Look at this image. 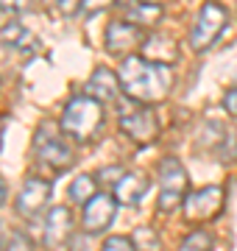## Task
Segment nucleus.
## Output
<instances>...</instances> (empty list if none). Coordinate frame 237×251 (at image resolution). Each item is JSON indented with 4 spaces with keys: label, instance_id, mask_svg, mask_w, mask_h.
Segmentation results:
<instances>
[{
    "label": "nucleus",
    "instance_id": "nucleus-1",
    "mask_svg": "<svg viewBox=\"0 0 237 251\" xmlns=\"http://www.w3.org/2000/svg\"><path fill=\"white\" fill-rule=\"evenodd\" d=\"M120 87L137 103H162L173 90V67L145 56L128 53L118 70Z\"/></svg>",
    "mask_w": 237,
    "mask_h": 251
},
{
    "label": "nucleus",
    "instance_id": "nucleus-23",
    "mask_svg": "<svg viewBox=\"0 0 237 251\" xmlns=\"http://www.w3.org/2000/svg\"><path fill=\"white\" fill-rule=\"evenodd\" d=\"M34 0H0V11H9V14H20V11H28Z\"/></svg>",
    "mask_w": 237,
    "mask_h": 251
},
{
    "label": "nucleus",
    "instance_id": "nucleus-30",
    "mask_svg": "<svg viewBox=\"0 0 237 251\" xmlns=\"http://www.w3.org/2000/svg\"><path fill=\"white\" fill-rule=\"evenodd\" d=\"M42 3H59V0H42Z\"/></svg>",
    "mask_w": 237,
    "mask_h": 251
},
{
    "label": "nucleus",
    "instance_id": "nucleus-12",
    "mask_svg": "<svg viewBox=\"0 0 237 251\" xmlns=\"http://www.w3.org/2000/svg\"><path fill=\"white\" fill-rule=\"evenodd\" d=\"M120 90H123V87H120V78L112 70H106V67H98V70L92 73V78L87 81V87H84V92L92 95V98H98L100 103L118 100Z\"/></svg>",
    "mask_w": 237,
    "mask_h": 251
},
{
    "label": "nucleus",
    "instance_id": "nucleus-5",
    "mask_svg": "<svg viewBox=\"0 0 237 251\" xmlns=\"http://www.w3.org/2000/svg\"><path fill=\"white\" fill-rule=\"evenodd\" d=\"M34 148H37V156L39 162H45L50 165L53 171H67L70 165H73L75 153L70 148V143H64L62 134H59V128L56 126H42L34 137Z\"/></svg>",
    "mask_w": 237,
    "mask_h": 251
},
{
    "label": "nucleus",
    "instance_id": "nucleus-10",
    "mask_svg": "<svg viewBox=\"0 0 237 251\" xmlns=\"http://www.w3.org/2000/svg\"><path fill=\"white\" fill-rule=\"evenodd\" d=\"M47 201H50V181L31 176V179H25V184L17 196V212L23 218H37L47 206Z\"/></svg>",
    "mask_w": 237,
    "mask_h": 251
},
{
    "label": "nucleus",
    "instance_id": "nucleus-6",
    "mask_svg": "<svg viewBox=\"0 0 237 251\" xmlns=\"http://www.w3.org/2000/svg\"><path fill=\"white\" fill-rule=\"evenodd\" d=\"M223 187L218 184H210V187H201L195 193H187L184 198V218L190 221V224H204V221H212V218L218 215L220 209H223Z\"/></svg>",
    "mask_w": 237,
    "mask_h": 251
},
{
    "label": "nucleus",
    "instance_id": "nucleus-20",
    "mask_svg": "<svg viewBox=\"0 0 237 251\" xmlns=\"http://www.w3.org/2000/svg\"><path fill=\"white\" fill-rule=\"evenodd\" d=\"M100 251H137V246H134V240H131V237L112 234V237H106V240H103Z\"/></svg>",
    "mask_w": 237,
    "mask_h": 251
},
{
    "label": "nucleus",
    "instance_id": "nucleus-11",
    "mask_svg": "<svg viewBox=\"0 0 237 251\" xmlns=\"http://www.w3.org/2000/svg\"><path fill=\"white\" fill-rule=\"evenodd\" d=\"M70 234H73V212L67 206H53L45 221V246L56 249V246L67 243Z\"/></svg>",
    "mask_w": 237,
    "mask_h": 251
},
{
    "label": "nucleus",
    "instance_id": "nucleus-14",
    "mask_svg": "<svg viewBox=\"0 0 237 251\" xmlns=\"http://www.w3.org/2000/svg\"><path fill=\"white\" fill-rule=\"evenodd\" d=\"M145 59H154V62H170L176 59V42L165 34H154L145 42Z\"/></svg>",
    "mask_w": 237,
    "mask_h": 251
},
{
    "label": "nucleus",
    "instance_id": "nucleus-31",
    "mask_svg": "<svg viewBox=\"0 0 237 251\" xmlns=\"http://www.w3.org/2000/svg\"><path fill=\"white\" fill-rule=\"evenodd\" d=\"M0 131H3V120H0Z\"/></svg>",
    "mask_w": 237,
    "mask_h": 251
},
{
    "label": "nucleus",
    "instance_id": "nucleus-22",
    "mask_svg": "<svg viewBox=\"0 0 237 251\" xmlns=\"http://www.w3.org/2000/svg\"><path fill=\"white\" fill-rule=\"evenodd\" d=\"M6 251H31V240H28V234L23 232H14L6 243Z\"/></svg>",
    "mask_w": 237,
    "mask_h": 251
},
{
    "label": "nucleus",
    "instance_id": "nucleus-9",
    "mask_svg": "<svg viewBox=\"0 0 237 251\" xmlns=\"http://www.w3.org/2000/svg\"><path fill=\"white\" fill-rule=\"evenodd\" d=\"M140 45H145V36H142L137 23H131V20H115V23H109V28H106V50L112 56L134 53Z\"/></svg>",
    "mask_w": 237,
    "mask_h": 251
},
{
    "label": "nucleus",
    "instance_id": "nucleus-18",
    "mask_svg": "<svg viewBox=\"0 0 237 251\" xmlns=\"http://www.w3.org/2000/svg\"><path fill=\"white\" fill-rule=\"evenodd\" d=\"M210 249H212V234L204 232V229H195V232H190L184 237L179 251H210Z\"/></svg>",
    "mask_w": 237,
    "mask_h": 251
},
{
    "label": "nucleus",
    "instance_id": "nucleus-3",
    "mask_svg": "<svg viewBox=\"0 0 237 251\" xmlns=\"http://www.w3.org/2000/svg\"><path fill=\"white\" fill-rule=\"evenodd\" d=\"M187 198V171L176 156H165L159 162V209L173 212Z\"/></svg>",
    "mask_w": 237,
    "mask_h": 251
},
{
    "label": "nucleus",
    "instance_id": "nucleus-27",
    "mask_svg": "<svg viewBox=\"0 0 237 251\" xmlns=\"http://www.w3.org/2000/svg\"><path fill=\"white\" fill-rule=\"evenodd\" d=\"M0 251H6V226L0 224Z\"/></svg>",
    "mask_w": 237,
    "mask_h": 251
},
{
    "label": "nucleus",
    "instance_id": "nucleus-7",
    "mask_svg": "<svg viewBox=\"0 0 237 251\" xmlns=\"http://www.w3.org/2000/svg\"><path fill=\"white\" fill-rule=\"evenodd\" d=\"M120 131L128 140H134L137 145H151L159 137V120L145 106L123 109V115H120Z\"/></svg>",
    "mask_w": 237,
    "mask_h": 251
},
{
    "label": "nucleus",
    "instance_id": "nucleus-19",
    "mask_svg": "<svg viewBox=\"0 0 237 251\" xmlns=\"http://www.w3.org/2000/svg\"><path fill=\"white\" fill-rule=\"evenodd\" d=\"M134 246H137V251H162V243H159V237H156V232L154 229H137L134 232Z\"/></svg>",
    "mask_w": 237,
    "mask_h": 251
},
{
    "label": "nucleus",
    "instance_id": "nucleus-17",
    "mask_svg": "<svg viewBox=\"0 0 237 251\" xmlns=\"http://www.w3.org/2000/svg\"><path fill=\"white\" fill-rule=\"evenodd\" d=\"M3 42L11 48H23V45H31V34H28V28L23 23H9V25L3 28Z\"/></svg>",
    "mask_w": 237,
    "mask_h": 251
},
{
    "label": "nucleus",
    "instance_id": "nucleus-21",
    "mask_svg": "<svg viewBox=\"0 0 237 251\" xmlns=\"http://www.w3.org/2000/svg\"><path fill=\"white\" fill-rule=\"evenodd\" d=\"M95 179L106 181L109 187H115V184H118V181L123 179V168H120V165H115V168H100V171H98V176H95Z\"/></svg>",
    "mask_w": 237,
    "mask_h": 251
},
{
    "label": "nucleus",
    "instance_id": "nucleus-8",
    "mask_svg": "<svg viewBox=\"0 0 237 251\" xmlns=\"http://www.w3.org/2000/svg\"><path fill=\"white\" fill-rule=\"evenodd\" d=\"M118 215V198L109 196V193H98L92 196L87 204H84V215H81V224H84V232L87 234H100L106 232L112 226Z\"/></svg>",
    "mask_w": 237,
    "mask_h": 251
},
{
    "label": "nucleus",
    "instance_id": "nucleus-24",
    "mask_svg": "<svg viewBox=\"0 0 237 251\" xmlns=\"http://www.w3.org/2000/svg\"><path fill=\"white\" fill-rule=\"evenodd\" d=\"M115 3V0H81V11L84 14H98V11H106Z\"/></svg>",
    "mask_w": 237,
    "mask_h": 251
},
{
    "label": "nucleus",
    "instance_id": "nucleus-25",
    "mask_svg": "<svg viewBox=\"0 0 237 251\" xmlns=\"http://www.w3.org/2000/svg\"><path fill=\"white\" fill-rule=\"evenodd\" d=\"M223 109H226L229 115H237V87L223 95Z\"/></svg>",
    "mask_w": 237,
    "mask_h": 251
},
{
    "label": "nucleus",
    "instance_id": "nucleus-15",
    "mask_svg": "<svg viewBox=\"0 0 237 251\" xmlns=\"http://www.w3.org/2000/svg\"><path fill=\"white\" fill-rule=\"evenodd\" d=\"M126 20L137 23L140 28H154L162 20V6H156V3H140V6H134V9L128 11Z\"/></svg>",
    "mask_w": 237,
    "mask_h": 251
},
{
    "label": "nucleus",
    "instance_id": "nucleus-29",
    "mask_svg": "<svg viewBox=\"0 0 237 251\" xmlns=\"http://www.w3.org/2000/svg\"><path fill=\"white\" fill-rule=\"evenodd\" d=\"M142 3H156V6H165L167 0H142Z\"/></svg>",
    "mask_w": 237,
    "mask_h": 251
},
{
    "label": "nucleus",
    "instance_id": "nucleus-13",
    "mask_svg": "<svg viewBox=\"0 0 237 251\" xmlns=\"http://www.w3.org/2000/svg\"><path fill=\"white\" fill-rule=\"evenodd\" d=\"M145 187H148L145 176H140V173H123V179L115 184V198L123 206H134L140 198L145 196Z\"/></svg>",
    "mask_w": 237,
    "mask_h": 251
},
{
    "label": "nucleus",
    "instance_id": "nucleus-2",
    "mask_svg": "<svg viewBox=\"0 0 237 251\" xmlns=\"http://www.w3.org/2000/svg\"><path fill=\"white\" fill-rule=\"evenodd\" d=\"M103 126V103L92 95H78L70 98L62 112L59 128L75 140H92Z\"/></svg>",
    "mask_w": 237,
    "mask_h": 251
},
{
    "label": "nucleus",
    "instance_id": "nucleus-4",
    "mask_svg": "<svg viewBox=\"0 0 237 251\" xmlns=\"http://www.w3.org/2000/svg\"><path fill=\"white\" fill-rule=\"evenodd\" d=\"M229 23V11L220 6L218 0H207L198 11V20H195V25L190 31V48L195 53L201 50H207V48L223 34V28Z\"/></svg>",
    "mask_w": 237,
    "mask_h": 251
},
{
    "label": "nucleus",
    "instance_id": "nucleus-28",
    "mask_svg": "<svg viewBox=\"0 0 237 251\" xmlns=\"http://www.w3.org/2000/svg\"><path fill=\"white\" fill-rule=\"evenodd\" d=\"M6 193H9V187H6V181L0 179V204H3V201H6Z\"/></svg>",
    "mask_w": 237,
    "mask_h": 251
},
{
    "label": "nucleus",
    "instance_id": "nucleus-16",
    "mask_svg": "<svg viewBox=\"0 0 237 251\" xmlns=\"http://www.w3.org/2000/svg\"><path fill=\"white\" fill-rule=\"evenodd\" d=\"M92 196H98V187H95V176L84 173V176L73 179V184H70V198H73L75 204H81V206H84Z\"/></svg>",
    "mask_w": 237,
    "mask_h": 251
},
{
    "label": "nucleus",
    "instance_id": "nucleus-26",
    "mask_svg": "<svg viewBox=\"0 0 237 251\" xmlns=\"http://www.w3.org/2000/svg\"><path fill=\"white\" fill-rule=\"evenodd\" d=\"M59 11H62V14H75V11H81V0H59Z\"/></svg>",
    "mask_w": 237,
    "mask_h": 251
}]
</instances>
